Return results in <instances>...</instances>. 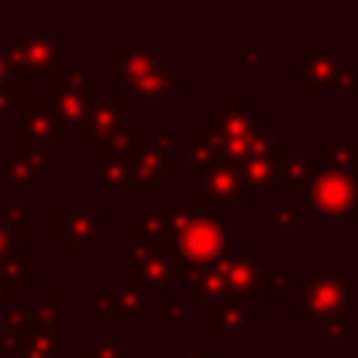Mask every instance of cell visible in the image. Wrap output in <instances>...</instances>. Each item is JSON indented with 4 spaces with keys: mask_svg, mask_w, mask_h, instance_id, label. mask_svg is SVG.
<instances>
[{
    "mask_svg": "<svg viewBox=\"0 0 358 358\" xmlns=\"http://www.w3.org/2000/svg\"><path fill=\"white\" fill-rule=\"evenodd\" d=\"M6 56L11 59L14 70H25V73H36V76H56V70L62 64H70V53L62 50L50 36H45V31L39 25L31 31L28 39L8 42Z\"/></svg>",
    "mask_w": 358,
    "mask_h": 358,
    "instance_id": "obj_5",
    "label": "cell"
},
{
    "mask_svg": "<svg viewBox=\"0 0 358 358\" xmlns=\"http://www.w3.org/2000/svg\"><path fill=\"white\" fill-rule=\"evenodd\" d=\"M241 185L246 190H271L277 179V165H274V151L266 157H246L232 165Z\"/></svg>",
    "mask_w": 358,
    "mask_h": 358,
    "instance_id": "obj_19",
    "label": "cell"
},
{
    "mask_svg": "<svg viewBox=\"0 0 358 358\" xmlns=\"http://www.w3.org/2000/svg\"><path fill=\"white\" fill-rule=\"evenodd\" d=\"M50 165H56V157L48 154V151H31V154H14V157H8V162H6V187L8 190L28 187Z\"/></svg>",
    "mask_w": 358,
    "mask_h": 358,
    "instance_id": "obj_12",
    "label": "cell"
},
{
    "mask_svg": "<svg viewBox=\"0 0 358 358\" xmlns=\"http://www.w3.org/2000/svg\"><path fill=\"white\" fill-rule=\"evenodd\" d=\"M117 112H120V101H115V103H95L84 115V120H81V137L98 143V140L115 134L120 129V115Z\"/></svg>",
    "mask_w": 358,
    "mask_h": 358,
    "instance_id": "obj_20",
    "label": "cell"
},
{
    "mask_svg": "<svg viewBox=\"0 0 358 358\" xmlns=\"http://www.w3.org/2000/svg\"><path fill=\"white\" fill-rule=\"evenodd\" d=\"M67 316H70V308L59 305V299L53 294H48L42 302V313H36V327H56V322H62Z\"/></svg>",
    "mask_w": 358,
    "mask_h": 358,
    "instance_id": "obj_30",
    "label": "cell"
},
{
    "mask_svg": "<svg viewBox=\"0 0 358 358\" xmlns=\"http://www.w3.org/2000/svg\"><path fill=\"white\" fill-rule=\"evenodd\" d=\"M168 143L171 131H159V140H137L129 151V165L134 185H143L154 190L159 179L171 176V162H168Z\"/></svg>",
    "mask_w": 358,
    "mask_h": 358,
    "instance_id": "obj_8",
    "label": "cell"
},
{
    "mask_svg": "<svg viewBox=\"0 0 358 358\" xmlns=\"http://www.w3.org/2000/svg\"><path fill=\"white\" fill-rule=\"evenodd\" d=\"M17 238H20V232H14V229H8L6 224H0V257H8V255H14Z\"/></svg>",
    "mask_w": 358,
    "mask_h": 358,
    "instance_id": "obj_37",
    "label": "cell"
},
{
    "mask_svg": "<svg viewBox=\"0 0 358 358\" xmlns=\"http://www.w3.org/2000/svg\"><path fill=\"white\" fill-rule=\"evenodd\" d=\"M17 90H20L17 76L8 78V81H0V112L3 115H14L17 112Z\"/></svg>",
    "mask_w": 358,
    "mask_h": 358,
    "instance_id": "obj_32",
    "label": "cell"
},
{
    "mask_svg": "<svg viewBox=\"0 0 358 358\" xmlns=\"http://www.w3.org/2000/svg\"><path fill=\"white\" fill-rule=\"evenodd\" d=\"M0 151H3V117H0Z\"/></svg>",
    "mask_w": 358,
    "mask_h": 358,
    "instance_id": "obj_43",
    "label": "cell"
},
{
    "mask_svg": "<svg viewBox=\"0 0 358 358\" xmlns=\"http://www.w3.org/2000/svg\"><path fill=\"white\" fill-rule=\"evenodd\" d=\"M56 238L70 246L73 255H78L98 229H106V215L98 213L95 204H59L56 207Z\"/></svg>",
    "mask_w": 358,
    "mask_h": 358,
    "instance_id": "obj_7",
    "label": "cell"
},
{
    "mask_svg": "<svg viewBox=\"0 0 358 358\" xmlns=\"http://www.w3.org/2000/svg\"><path fill=\"white\" fill-rule=\"evenodd\" d=\"M42 101L50 106L56 126H70L84 120V115L95 106V78L78 67L59 76L56 87L42 95Z\"/></svg>",
    "mask_w": 358,
    "mask_h": 358,
    "instance_id": "obj_4",
    "label": "cell"
},
{
    "mask_svg": "<svg viewBox=\"0 0 358 358\" xmlns=\"http://www.w3.org/2000/svg\"><path fill=\"white\" fill-rule=\"evenodd\" d=\"M162 358H171V355H162Z\"/></svg>",
    "mask_w": 358,
    "mask_h": 358,
    "instance_id": "obj_44",
    "label": "cell"
},
{
    "mask_svg": "<svg viewBox=\"0 0 358 358\" xmlns=\"http://www.w3.org/2000/svg\"><path fill=\"white\" fill-rule=\"evenodd\" d=\"M56 327H36L31 330L20 358H56Z\"/></svg>",
    "mask_w": 358,
    "mask_h": 358,
    "instance_id": "obj_25",
    "label": "cell"
},
{
    "mask_svg": "<svg viewBox=\"0 0 358 358\" xmlns=\"http://www.w3.org/2000/svg\"><path fill=\"white\" fill-rule=\"evenodd\" d=\"M199 218L196 207H179V204H148L134 227V241L145 243H176L182 232Z\"/></svg>",
    "mask_w": 358,
    "mask_h": 358,
    "instance_id": "obj_6",
    "label": "cell"
},
{
    "mask_svg": "<svg viewBox=\"0 0 358 358\" xmlns=\"http://www.w3.org/2000/svg\"><path fill=\"white\" fill-rule=\"evenodd\" d=\"M227 260H218L204 268L199 285H196V302L199 305H218L227 299Z\"/></svg>",
    "mask_w": 358,
    "mask_h": 358,
    "instance_id": "obj_22",
    "label": "cell"
},
{
    "mask_svg": "<svg viewBox=\"0 0 358 358\" xmlns=\"http://www.w3.org/2000/svg\"><path fill=\"white\" fill-rule=\"evenodd\" d=\"M257 115H260V101H249V103H229L221 112H215L207 123L210 134L218 140H232V137H246L255 126H257Z\"/></svg>",
    "mask_w": 358,
    "mask_h": 358,
    "instance_id": "obj_10",
    "label": "cell"
},
{
    "mask_svg": "<svg viewBox=\"0 0 358 358\" xmlns=\"http://www.w3.org/2000/svg\"><path fill=\"white\" fill-rule=\"evenodd\" d=\"M34 322H36V308L34 305H17L6 316V333L25 336V333H31V324Z\"/></svg>",
    "mask_w": 358,
    "mask_h": 358,
    "instance_id": "obj_28",
    "label": "cell"
},
{
    "mask_svg": "<svg viewBox=\"0 0 358 358\" xmlns=\"http://www.w3.org/2000/svg\"><path fill=\"white\" fill-rule=\"evenodd\" d=\"M246 313H249L246 299H224V302L213 305L210 327L215 333H221L224 341H235L249 327V316Z\"/></svg>",
    "mask_w": 358,
    "mask_h": 358,
    "instance_id": "obj_15",
    "label": "cell"
},
{
    "mask_svg": "<svg viewBox=\"0 0 358 358\" xmlns=\"http://www.w3.org/2000/svg\"><path fill=\"white\" fill-rule=\"evenodd\" d=\"M213 201H227V204L249 201V190L241 185V179L229 162H224L207 173H199V204H196L199 215H207Z\"/></svg>",
    "mask_w": 358,
    "mask_h": 358,
    "instance_id": "obj_9",
    "label": "cell"
},
{
    "mask_svg": "<svg viewBox=\"0 0 358 358\" xmlns=\"http://www.w3.org/2000/svg\"><path fill=\"white\" fill-rule=\"evenodd\" d=\"M20 288V282H11V280H0V305L6 302V296L8 294H14Z\"/></svg>",
    "mask_w": 358,
    "mask_h": 358,
    "instance_id": "obj_40",
    "label": "cell"
},
{
    "mask_svg": "<svg viewBox=\"0 0 358 358\" xmlns=\"http://www.w3.org/2000/svg\"><path fill=\"white\" fill-rule=\"evenodd\" d=\"M95 313L98 316H145V291L137 282L123 285L115 294H101L95 302Z\"/></svg>",
    "mask_w": 358,
    "mask_h": 358,
    "instance_id": "obj_13",
    "label": "cell"
},
{
    "mask_svg": "<svg viewBox=\"0 0 358 358\" xmlns=\"http://www.w3.org/2000/svg\"><path fill=\"white\" fill-rule=\"evenodd\" d=\"M271 215H274V224H277L280 229H296V227H299V218H296V210H294V207L277 204Z\"/></svg>",
    "mask_w": 358,
    "mask_h": 358,
    "instance_id": "obj_35",
    "label": "cell"
},
{
    "mask_svg": "<svg viewBox=\"0 0 358 358\" xmlns=\"http://www.w3.org/2000/svg\"><path fill=\"white\" fill-rule=\"evenodd\" d=\"M126 90H131L137 98L143 101H165L171 95V73L157 62L151 70L140 73V76H129V78H120Z\"/></svg>",
    "mask_w": 358,
    "mask_h": 358,
    "instance_id": "obj_17",
    "label": "cell"
},
{
    "mask_svg": "<svg viewBox=\"0 0 358 358\" xmlns=\"http://www.w3.org/2000/svg\"><path fill=\"white\" fill-rule=\"evenodd\" d=\"M324 341H344L350 336V327H347V319H336L330 324H324Z\"/></svg>",
    "mask_w": 358,
    "mask_h": 358,
    "instance_id": "obj_36",
    "label": "cell"
},
{
    "mask_svg": "<svg viewBox=\"0 0 358 358\" xmlns=\"http://www.w3.org/2000/svg\"><path fill=\"white\" fill-rule=\"evenodd\" d=\"M333 87H336V98L347 101L352 95V90H358V64H350L347 70H338L336 78H333Z\"/></svg>",
    "mask_w": 358,
    "mask_h": 358,
    "instance_id": "obj_31",
    "label": "cell"
},
{
    "mask_svg": "<svg viewBox=\"0 0 358 358\" xmlns=\"http://www.w3.org/2000/svg\"><path fill=\"white\" fill-rule=\"evenodd\" d=\"M305 201L319 215H358V168L316 171V176L305 187Z\"/></svg>",
    "mask_w": 358,
    "mask_h": 358,
    "instance_id": "obj_3",
    "label": "cell"
},
{
    "mask_svg": "<svg viewBox=\"0 0 358 358\" xmlns=\"http://www.w3.org/2000/svg\"><path fill=\"white\" fill-rule=\"evenodd\" d=\"M14 76H17V70H14L11 59L6 56V50H0V81H8V78H14Z\"/></svg>",
    "mask_w": 358,
    "mask_h": 358,
    "instance_id": "obj_39",
    "label": "cell"
},
{
    "mask_svg": "<svg viewBox=\"0 0 358 358\" xmlns=\"http://www.w3.org/2000/svg\"><path fill=\"white\" fill-rule=\"evenodd\" d=\"M299 62H302L299 87H330L338 73L333 50H299Z\"/></svg>",
    "mask_w": 358,
    "mask_h": 358,
    "instance_id": "obj_16",
    "label": "cell"
},
{
    "mask_svg": "<svg viewBox=\"0 0 358 358\" xmlns=\"http://www.w3.org/2000/svg\"><path fill=\"white\" fill-rule=\"evenodd\" d=\"M28 336H31V333H25V336L3 333V336H0V358H3V355H20L22 347H25V341H28Z\"/></svg>",
    "mask_w": 358,
    "mask_h": 358,
    "instance_id": "obj_34",
    "label": "cell"
},
{
    "mask_svg": "<svg viewBox=\"0 0 358 358\" xmlns=\"http://www.w3.org/2000/svg\"><path fill=\"white\" fill-rule=\"evenodd\" d=\"M324 154L330 168L355 171L358 168V140H324Z\"/></svg>",
    "mask_w": 358,
    "mask_h": 358,
    "instance_id": "obj_26",
    "label": "cell"
},
{
    "mask_svg": "<svg viewBox=\"0 0 358 358\" xmlns=\"http://www.w3.org/2000/svg\"><path fill=\"white\" fill-rule=\"evenodd\" d=\"M263 282V266L252 255L227 260V299H246Z\"/></svg>",
    "mask_w": 358,
    "mask_h": 358,
    "instance_id": "obj_11",
    "label": "cell"
},
{
    "mask_svg": "<svg viewBox=\"0 0 358 358\" xmlns=\"http://www.w3.org/2000/svg\"><path fill=\"white\" fill-rule=\"evenodd\" d=\"M185 355H187V358H204V355L199 352V347H196V344H187V347H185Z\"/></svg>",
    "mask_w": 358,
    "mask_h": 358,
    "instance_id": "obj_41",
    "label": "cell"
},
{
    "mask_svg": "<svg viewBox=\"0 0 358 358\" xmlns=\"http://www.w3.org/2000/svg\"><path fill=\"white\" fill-rule=\"evenodd\" d=\"M187 159L196 165V171L199 173H207V171H213V168H218V165H224V159L207 145V143H201L199 137H193L190 143H187Z\"/></svg>",
    "mask_w": 358,
    "mask_h": 358,
    "instance_id": "obj_27",
    "label": "cell"
},
{
    "mask_svg": "<svg viewBox=\"0 0 358 358\" xmlns=\"http://www.w3.org/2000/svg\"><path fill=\"white\" fill-rule=\"evenodd\" d=\"M171 280H173V271H171V257H162L159 252L145 257L140 266H137V285L143 291H162V294H171Z\"/></svg>",
    "mask_w": 358,
    "mask_h": 358,
    "instance_id": "obj_21",
    "label": "cell"
},
{
    "mask_svg": "<svg viewBox=\"0 0 358 358\" xmlns=\"http://www.w3.org/2000/svg\"><path fill=\"white\" fill-rule=\"evenodd\" d=\"M274 165H277V176L285 179L288 190H302L305 193V187L316 176V162H313V154H308V151H299L294 157H285V154L274 151Z\"/></svg>",
    "mask_w": 358,
    "mask_h": 358,
    "instance_id": "obj_18",
    "label": "cell"
},
{
    "mask_svg": "<svg viewBox=\"0 0 358 358\" xmlns=\"http://www.w3.org/2000/svg\"><path fill=\"white\" fill-rule=\"evenodd\" d=\"M134 143H137V140H134V131H131V129H123V126H120L115 134L98 140V143H95V162H98V168H101L103 162H109V159L126 157Z\"/></svg>",
    "mask_w": 358,
    "mask_h": 358,
    "instance_id": "obj_24",
    "label": "cell"
},
{
    "mask_svg": "<svg viewBox=\"0 0 358 358\" xmlns=\"http://www.w3.org/2000/svg\"><path fill=\"white\" fill-rule=\"evenodd\" d=\"M159 316L162 319H182L185 316V294L171 291V299L165 305H159Z\"/></svg>",
    "mask_w": 358,
    "mask_h": 358,
    "instance_id": "obj_33",
    "label": "cell"
},
{
    "mask_svg": "<svg viewBox=\"0 0 358 358\" xmlns=\"http://www.w3.org/2000/svg\"><path fill=\"white\" fill-rule=\"evenodd\" d=\"M0 224H6L14 232L28 229L31 227V210H28V204H0Z\"/></svg>",
    "mask_w": 358,
    "mask_h": 358,
    "instance_id": "obj_29",
    "label": "cell"
},
{
    "mask_svg": "<svg viewBox=\"0 0 358 358\" xmlns=\"http://www.w3.org/2000/svg\"><path fill=\"white\" fill-rule=\"evenodd\" d=\"M285 282H288V274H285V271H274L268 280H263V282H260V288H257V291H263V294H274V291H282V288H285Z\"/></svg>",
    "mask_w": 358,
    "mask_h": 358,
    "instance_id": "obj_38",
    "label": "cell"
},
{
    "mask_svg": "<svg viewBox=\"0 0 358 358\" xmlns=\"http://www.w3.org/2000/svg\"><path fill=\"white\" fill-rule=\"evenodd\" d=\"M238 62H260L257 53H238Z\"/></svg>",
    "mask_w": 358,
    "mask_h": 358,
    "instance_id": "obj_42",
    "label": "cell"
},
{
    "mask_svg": "<svg viewBox=\"0 0 358 358\" xmlns=\"http://www.w3.org/2000/svg\"><path fill=\"white\" fill-rule=\"evenodd\" d=\"M17 137L22 143H31L34 151H42L45 143L56 137V117H53V112H50V106L45 101H36L28 109V115L20 123V134Z\"/></svg>",
    "mask_w": 358,
    "mask_h": 358,
    "instance_id": "obj_14",
    "label": "cell"
},
{
    "mask_svg": "<svg viewBox=\"0 0 358 358\" xmlns=\"http://www.w3.org/2000/svg\"><path fill=\"white\" fill-rule=\"evenodd\" d=\"M302 313L310 319L313 330H324V324L344 319L350 308V282L336 271H313L299 294Z\"/></svg>",
    "mask_w": 358,
    "mask_h": 358,
    "instance_id": "obj_2",
    "label": "cell"
},
{
    "mask_svg": "<svg viewBox=\"0 0 358 358\" xmlns=\"http://www.w3.org/2000/svg\"><path fill=\"white\" fill-rule=\"evenodd\" d=\"M232 232L224 229V224L218 218L210 215H199L185 232L182 238L173 243V257H171V271L176 280H182L187 288L196 291L201 274L207 266L232 257Z\"/></svg>",
    "mask_w": 358,
    "mask_h": 358,
    "instance_id": "obj_1",
    "label": "cell"
},
{
    "mask_svg": "<svg viewBox=\"0 0 358 358\" xmlns=\"http://www.w3.org/2000/svg\"><path fill=\"white\" fill-rule=\"evenodd\" d=\"M98 190H131L134 187V176H131V165H129V154L109 159L98 168Z\"/></svg>",
    "mask_w": 358,
    "mask_h": 358,
    "instance_id": "obj_23",
    "label": "cell"
}]
</instances>
